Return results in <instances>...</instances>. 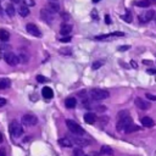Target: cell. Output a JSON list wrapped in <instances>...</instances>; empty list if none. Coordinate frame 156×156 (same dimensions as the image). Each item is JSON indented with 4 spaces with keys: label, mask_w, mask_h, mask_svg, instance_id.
<instances>
[{
    "label": "cell",
    "mask_w": 156,
    "mask_h": 156,
    "mask_svg": "<svg viewBox=\"0 0 156 156\" xmlns=\"http://www.w3.org/2000/svg\"><path fill=\"white\" fill-rule=\"evenodd\" d=\"M131 65H132V66L134 67V69H137V67H138V66H137V64H135L134 61H132V62H131Z\"/></svg>",
    "instance_id": "cell-41"
},
{
    "label": "cell",
    "mask_w": 156,
    "mask_h": 156,
    "mask_svg": "<svg viewBox=\"0 0 156 156\" xmlns=\"http://www.w3.org/2000/svg\"><path fill=\"white\" fill-rule=\"evenodd\" d=\"M20 61H23V62H27V61H28V56L26 55V54H23V55H20Z\"/></svg>",
    "instance_id": "cell-33"
},
{
    "label": "cell",
    "mask_w": 156,
    "mask_h": 156,
    "mask_svg": "<svg viewBox=\"0 0 156 156\" xmlns=\"http://www.w3.org/2000/svg\"><path fill=\"white\" fill-rule=\"evenodd\" d=\"M5 105H6V100H5L4 98L0 97V107H3V106H5Z\"/></svg>",
    "instance_id": "cell-36"
},
{
    "label": "cell",
    "mask_w": 156,
    "mask_h": 156,
    "mask_svg": "<svg viewBox=\"0 0 156 156\" xmlns=\"http://www.w3.org/2000/svg\"><path fill=\"white\" fill-rule=\"evenodd\" d=\"M0 156H6V150H5V148H1V149H0Z\"/></svg>",
    "instance_id": "cell-37"
},
{
    "label": "cell",
    "mask_w": 156,
    "mask_h": 156,
    "mask_svg": "<svg viewBox=\"0 0 156 156\" xmlns=\"http://www.w3.org/2000/svg\"><path fill=\"white\" fill-rule=\"evenodd\" d=\"M26 29L27 32L29 33V34H32L33 37H37V38H40L42 37V32L39 31V28L34 24V23H28L26 26Z\"/></svg>",
    "instance_id": "cell-7"
},
{
    "label": "cell",
    "mask_w": 156,
    "mask_h": 156,
    "mask_svg": "<svg viewBox=\"0 0 156 156\" xmlns=\"http://www.w3.org/2000/svg\"><path fill=\"white\" fill-rule=\"evenodd\" d=\"M139 129H140L139 126L134 125V123H131V125L125 129V132H126V133H133V132H137V131H139Z\"/></svg>",
    "instance_id": "cell-22"
},
{
    "label": "cell",
    "mask_w": 156,
    "mask_h": 156,
    "mask_svg": "<svg viewBox=\"0 0 156 156\" xmlns=\"http://www.w3.org/2000/svg\"><path fill=\"white\" fill-rule=\"evenodd\" d=\"M89 95L93 100H97V101H100V100H105L108 98V92L105 90V89H100V88H94V89L90 90Z\"/></svg>",
    "instance_id": "cell-1"
},
{
    "label": "cell",
    "mask_w": 156,
    "mask_h": 156,
    "mask_svg": "<svg viewBox=\"0 0 156 156\" xmlns=\"http://www.w3.org/2000/svg\"><path fill=\"white\" fill-rule=\"evenodd\" d=\"M59 40L61 43H69V42H71V37L70 36H65L64 38H60Z\"/></svg>",
    "instance_id": "cell-29"
},
{
    "label": "cell",
    "mask_w": 156,
    "mask_h": 156,
    "mask_svg": "<svg viewBox=\"0 0 156 156\" xmlns=\"http://www.w3.org/2000/svg\"><path fill=\"white\" fill-rule=\"evenodd\" d=\"M40 16L44 20L45 22H51L54 20V13L51 11H49L48 9H42L40 10Z\"/></svg>",
    "instance_id": "cell-8"
},
{
    "label": "cell",
    "mask_w": 156,
    "mask_h": 156,
    "mask_svg": "<svg viewBox=\"0 0 156 156\" xmlns=\"http://www.w3.org/2000/svg\"><path fill=\"white\" fill-rule=\"evenodd\" d=\"M42 95H43L45 99H52V97H54V92H52L51 88H49V87H44L43 89H42Z\"/></svg>",
    "instance_id": "cell-12"
},
{
    "label": "cell",
    "mask_w": 156,
    "mask_h": 156,
    "mask_svg": "<svg viewBox=\"0 0 156 156\" xmlns=\"http://www.w3.org/2000/svg\"><path fill=\"white\" fill-rule=\"evenodd\" d=\"M15 8H13V5H8L6 6V13L10 16V17H12L13 15H15Z\"/></svg>",
    "instance_id": "cell-25"
},
{
    "label": "cell",
    "mask_w": 156,
    "mask_h": 156,
    "mask_svg": "<svg viewBox=\"0 0 156 156\" xmlns=\"http://www.w3.org/2000/svg\"><path fill=\"white\" fill-rule=\"evenodd\" d=\"M153 18H155V11L151 9V10H148L143 16H140V22L141 23H146L149 21H151Z\"/></svg>",
    "instance_id": "cell-9"
},
{
    "label": "cell",
    "mask_w": 156,
    "mask_h": 156,
    "mask_svg": "<svg viewBox=\"0 0 156 156\" xmlns=\"http://www.w3.org/2000/svg\"><path fill=\"white\" fill-rule=\"evenodd\" d=\"M4 60H5V62L8 65H10V66H16L20 62L18 56L15 55L13 52H6L4 55Z\"/></svg>",
    "instance_id": "cell-6"
},
{
    "label": "cell",
    "mask_w": 156,
    "mask_h": 156,
    "mask_svg": "<svg viewBox=\"0 0 156 156\" xmlns=\"http://www.w3.org/2000/svg\"><path fill=\"white\" fill-rule=\"evenodd\" d=\"M131 123H133L132 117H131V116H126V117H123V118H120V120H118L116 128H117L118 132H122V131H125Z\"/></svg>",
    "instance_id": "cell-5"
},
{
    "label": "cell",
    "mask_w": 156,
    "mask_h": 156,
    "mask_svg": "<svg viewBox=\"0 0 156 156\" xmlns=\"http://www.w3.org/2000/svg\"><path fill=\"white\" fill-rule=\"evenodd\" d=\"M21 122H22V125H24L27 127H33L38 123V118L36 115H33V113H26L22 116Z\"/></svg>",
    "instance_id": "cell-4"
},
{
    "label": "cell",
    "mask_w": 156,
    "mask_h": 156,
    "mask_svg": "<svg viewBox=\"0 0 156 156\" xmlns=\"http://www.w3.org/2000/svg\"><path fill=\"white\" fill-rule=\"evenodd\" d=\"M37 80L39 83H45V82H48V78H45L44 76H37Z\"/></svg>",
    "instance_id": "cell-30"
},
{
    "label": "cell",
    "mask_w": 156,
    "mask_h": 156,
    "mask_svg": "<svg viewBox=\"0 0 156 156\" xmlns=\"http://www.w3.org/2000/svg\"><path fill=\"white\" fill-rule=\"evenodd\" d=\"M1 13H3V9H1V6H0V16H1Z\"/></svg>",
    "instance_id": "cell-45"
},
{
    "label": "cell",
    "mask_w": 156,
    "mask_h": 156,
    "mask_svg": "<svg viewBox=\"0 0 156 156\" xmlns=\"http://www.w3.org/2000/svg\"><path fill=\"white\" fill-rule=\"evenodd\" d=\"M97 115L95 113H93V112H87L84 115V121L87 122L88 125H94L97 122Z\"/></svg>",
    "instance_id": "cell-10"
},
{
    "label": "cell",
    "mask_w": 156,
    "mask_h": 156,
    "mask_svg": "<svg viewBox=\"0 0 156 156\" xmlns=\"http://www.w3.org/2000/svg\"><path fill=\"white\" fill-rule=\"evenodd\" d=\"M146 72H148V73H151V74H155V73H156V70H155V69H149Z\"/></svg>",
    "instance_id": "cell-39"
},
{
    "label": "cell",
    "mask_w": 156,
    "mask_h": 156,
    "mask_svg": "<svg viewBox=\"0 0 156 156\" xmlns=\"http://www.w3.org/2000/svg\"><path fill=\"white\" fill-rule=\"evenodd\" d=\"M20 1H22V0H12V3H20Z\"/></svg>",
    "instance_id": "cell-43"
},
{
    "label": "cell",
    "mask_w": 156,
    "mask_h": 156,
    "mask_svg": "<svg viewBox=\"0 0 156 156\" xmlns=\"http://www.w3.org/2000/svg\"><path fill=\"white\" fill-rule=\"evenodd\" d=\"M100 153L103 154V155H112L113 154V150L108 145H103V146H101Z\"/></svg>",
    "instance_id": "cell-23"
},
{
    "label": "cell",
    "mask_w": 156,
    "mask_h": 156,
    "mask_svg": "<svg viewBox=\"0 0 156 156\" xmlns=\"http://www.w3.org/2000/svg\"><path fill=\"white\" fill-rule=\"evenodd\" d=\"M66 126L67 128L73 133V134H76V135H83L84 134V129L82 127H80L77 122H74L72 120H67L66 121Z\"/></svg>",
    "instance_id": "cell-3"
},
{
    "label": "cell",
    "mask_w": 156,
    "mask_h": 156,
    "mask_svg": "<svg viewBox=\"0 0 156 156\" xmlns=\"http://www.w3.org/2000/svg\"><path fill=\"white\" fill-rule=\"evenodd\" d=\"M18 13H20V16H22V17H27L29 15V8L28 6H20V9H18Z\"/></svg>",
    "instance_id": "cell-19"
},
{
    "label": "cell",
    "mask_w": 156,
    "mask_h": 156,
    "mask_svg": "<svg viewBox=\"0 0 156 156\" xmlns=\"http://www.w3.org/2000/svg\"><path fill=\"white\" fill-rule=\"evenodd\" d=\"M141 125H143L144 127H148V128H150V127H153L154 126V121L150 118V117H148V116H145V117H141Z\"/></svg>",
    "instance_id": "cell-17"
},
{
    "label": "cell",
    "mask_w": 156,
    "mask_h": 156,
    "mask_svg": "<svg viewBox=\"0 0 156 156\" xmlns=\"http://www.w3.org/2000/svg\"><path fill=\"white\" fill-rule=\"evenodd\" d=\"M99 1H101V0H93V3H99Z\"/></svg>",
    "instance_id": "cell-46"
},
{
    "label": "cell",
    "mask_w": 156,
    "mask_h": 156,
    "mask_svg": "<svg viewBox=\"0 0 156 156\" xmlns=\"http://www.w3.org/2000/svg\"><path fill=\"white\" fill-rule=\"evenodd\" d=\"M46 9H48L49 11H51L52 13H55V12H59L60 11V6L56 4V3H49L48 5H46Z\"/></svg>",
    "instance_id": "cell-20"
},
{
    "label": "cell",
    "mask_w": 156,
    "mask_h": 156,
    "mask_svg": "<svg viewBox=\"0 0 156 156\" xmlns=\"http://www.w3.org/2000/svg\"><path fill=\"white\" fill-rule=\"evenodd\" d=\"M62 17H64V20H70V15H67V13H64Z\"/></svg>",
    "instance_id": "cell-40"
},
{
    "label": "cell",
    "mask_w": 156,
    "mask_h": 156,
    "mask_svg": "<svg viewBox=\"0 0 156 156\" xmlns=\"http://www.w3.org/2000/svg\"><path fill=\"white\" fill-rule=\"evenodd\" d=\"M9 131L11 133L12 137L15 138H18L21 137V135L23 134V128H22V125H20V122L17 121H12L10 123V127H9Z\"/></svg>",
    "instance_id": "cell-2"
},
{
    "label": "cell",
    "mask_w": 156,
    "mask_h": 156,
    "mask_svg": "<svg viewBox=\"0 0 156 156\" xmlns=\"http://www.w3.org/2000/svg\"><path fill=\"white\" fill-rule=\"evenodd\" d=\"M65 105H66L67 108H73V107H76V105H77L76 98H67V99L65 100Z\"/></svg>",
    "instance_id": "cell-15"
},
{
    "label": "cell",
    "mask_w": 156,
    "mask_h": 156,
    "mask_svg": "<svg viewBox=\"0 0 156 156\" xmlns=\"http://www.w3.org/2000/svg\"><path fill=\"white\" fill-rule=\"evenodd\" d=\"M80 156H88V155H85V154H83V155H80Z\"/></svg>",
    "instance_id": "cell-48"
},
{
    "label": "cell",
    "mask_w": 156,
    "mask_h": 156,
    "mask_svg": "<svg viewBox=\"0 0 156 156\" xmlns=\"http://www.w3.org/2000/svg\"><path fill=\"white\" fill-rule=\"evenodd\" d=\"M24 6H33L34 5V0H22Z\"/></svg>",
    "instance_id": "cell-31"
},
{
    "label": "cell",
    "mask_w": 156,
    "mask_h": 156,
    "mask_svg": "<svg viewBox=\"0 0 156 156\" xmlns=\"http://www.w3.org/2000/svg\"><path fill=\"white\" fill-rule=\"evenodd\" d=\"M59 52L62 54V55H67V56H69V55H71V54H72V50L69 49V48H65V49H60Z\"/></svg>",
    "instance_id": "cell-27"
},
{
    "label": "cell",
    "mask_w": 156,
    "mask_h": 156,
    "mask_svg": "<svg viewBox=\"0 0 156 156\" xmlns=\"http://www.w3.org/2000/svg\"><path fill=\"white\" fill-rule=\"evenodd\" d=\"M72 31V26L69 24V23H64L62 26H61V28H60V33L62 36H69L70 33Z\"/></svg>",
    "instance_id": "cell-13"
},
{
    "label": "cell",
    "mask_w": 156,
    "mask_h": 156,
    "mask_svg": "<svg viewBox=\"0 0 156 156\" xmlns=\"http://www.w3.org/2000/svg\"><path fill=\"white\" fill-rule=\"evenodd\" d=\"M72 140V143H74V144H77V145H79V146H85V145H88L89 144V141L88 140H85V139H82V138H73V139H71Z\"/></svg>",
    "instance_id": "cell-18"
},
{
    "label": "cell",
    "mask_w": 156,
    "mask_h": 156,
    "mask_svg": "<svg viewBox=\"0 0 156 156\" xmlns=\"http://www.w3.org/2000/svg\"><path fill=\"white\" fill-rule=\"evenodd\" d=\"M1 141H3V134L0 133V143H1Z\"/></svg>",
    "instance_id": "cell-44"
},
{
    "label": "cell",
    "mask_w": 156,
    "mask_h": 156,
    "mask_svg": "<svg viewBox=\"0 0 156 156\" xmlns=\"http://www.w3.org/2000/svg\"><path fill=\"white\" fill-rule=\"evenodd\" d=\"M105 22H106L107 24H110V23H111V20H110V16H108V15L105 16Z\"/></svg>",
    "instance_id": "cell-38"
},
{
    "label": "cell",
    "mask_w": 156,
    "mask_h": 156,
    "mask_svg": "<svg viewBox=\"0 0 156 156\" xmlns=\"http://www.w3.org/2000/svg\"><path fill=\"white\" fill-rule=\"evenodd\" d=\"M11 85V80L9 78H1L0 79V90L3 89H8Z\"/></svg>",
    "instance_id": "cell-16"
},
{
    "label": "cell",
    "mask_w": 156,
    "mask_h": 156,
    "mask_svg": "<svg viewBox=\"0 0 156 156\" xmlns=\"http://www.w3.org/2000/svg\"><path fill=\"white\" fill-rule=\"evenodd\" d=\"M129 49V46L128 45H123V46H120L118 48V51H126V50H128Z\"/></svg>",
    "instance_id": "cell-35"
},
{
    "label": "cell",
    "mask_w": 156,
    "mask_h": 156,
    "mask_svg": "<svg viewBox=\"0 0 156 156\" xmlns=\"http://www.w3.org/2000/svg\"><path fill=\"white\" fill-rule=\"evenodd\" d=\"M126 116H129L128 111H121V112H118V120H120V118H123V117H126Z\"/></svg>",
    "instance_id": "cell-32"
},
{
    "label": "cell",
    "mask_w": 156,
    "mask_h": 156,
    "mask_svg": "<svg viewBox=\"0 0 156 156\" xmlns=\"http://www.w3.org/2000/svg\"><path fill=\"white\" fill-rule=\"evenodd\" d=\"M134 5H137L138 8H149L151 5V3L149 0H140V1H135Z\"/></svg>",
    "instance_id": "cell-24"
},
{
    "label": "cell",
    "mask_w": 156,
    "mask_h": 156,
    "mask_svg": "<svg viewBox=\"0 0 156 156\" xmlns=\"http://www.w3.org/2000/svg\"><path fill=\"white\" fill-rule=\"evenodd\" d=\"M146 98L149 100H153V101H156V95H153V94H146Z\"/></svg>",
    "instance_id": "cell-34"
},
{
    "label": "cell",
    "mask_w": 156,
    "mask_h": 156,
    "mask_svg": "<svg viewBox=\"0 0 156 156\" xmlns=\"http://www.w3.org/2000/svg\"><path fill=\"white\" fill-rule=\"evenodd\" d=\"M9 39H10V33L5 29H0V40L5 43V42H8Z\"/></svg>",
    "instance_id": "cell-21"
},
{
    "label": "cell",
    "mask_w": 156,
    "mask_h": 156,
    "mask_svg": "<svg viewBox=\"0 0 156 156\" xmlns=\"http://www.w3.org/2000/svg\"><path fill=\"white\" fill-rule=\"evenodd\" d=\"M135 105H137V107H139V108H141V110H148L149 107H150V104L149 103H146L145 100H143V99H140V98H137L135 99Z\"/></svg>",
    "instance_id": "cell-11"
},
{
    "label": "cell",
    "mask_w": 156,
    "mask_h": 156,
    "mask_svg": "<svg viewBox=\"0 0 156 156\" xmlns=\"http://www.w3.org/2000/svg\"><path fill=\"white\" fill-rule=\"evenodd\" d=\"M143 62H144V64H148V65H153V62H151V61H146V60H144Z\"/></svg>",
    "instance_id": "cell-42"
},
{
    "label": "cell",
    "mask_w": 156,
    "mask_h": 156,
    "mask_svg": "<svg viewBox=\"0 0 156 156\" xmlns=\"http://www.w3.org/2000/svg\"><path fill=\"white\" fill-rule=\"evenodd\" d=\"M101 65H103V62H101V61H97V62L93 64L92 69H93V70H98V69H100V67H101Z\"/></svg>",
    "instance_id": "cell-28"
},
{
    "label": "cell",
    "mask_w": 156,
    "mask_h": 156,
    "mask_svg": "<svg viewBox=\"0 0 156 156\" xmlns=\"http://www.w3.org/2000/svg\"><path fill=\"white\" fill-rule=\"evenodd\" d=\"M59 144L61 146H64V148H71L73 145L72 140L70 138H61V139H59Z\"/></svg>",
    "instance_id": "cell-14"
},
{
    "label": "cell",
    "mask_w": 156,
    "mask_h": 156,
    "mask_svg": "<svg viewBox=\"0 0 156 156\" xmlns=\"http://www.w3.org/2000/svg\"><path fill=\"white\" fill-rule=\"evenodd\" d=\"M50 1H52V3H55V1H57V0H50Z\"/></svg>",
    "instance_id": "cell-47"
},
{
    "label": "cell",
    "mask_w": 156,
    "mask_h": 156,
    "mask_svg": "<svg viewBox=\"0 0 156 156\" xmlns=\"http://www.w3.org/2000/svg\"><path fill=\"white\" fill-rule=\"evenodd\" d=\"M122 20H123V21H126V22H128V23H131V22H132V20H133L132 13H131L129 11H127L126 15L122 16Z\"/></svg>",
    "instance_id": "cell-26"
}]
</instances>
